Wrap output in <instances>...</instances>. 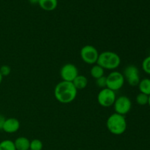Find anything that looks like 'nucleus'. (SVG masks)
Wrapping results in <instances>:
<instances>
[{"label": "nucleus", "mask_w": 150, "mask_h": 150, "mask_svg": "<svg viewBox=\"0 0 150 150\" xmlns=\"http://www.w3.org/2000/svg\"><path fill=\"white\" fill-rule=\"evenodd\" d=\"M38 4L45 11H53L58 5V0H39Z\"/></svg>", "instance_id": "nucleus-12"}, {"label": "nucleus", "mask_w": 150, "mask_h": 150, "mask_svg": "<svg viewBox=\"0 0 150 150\" xmlns=\"http://www.w3.org/2000/svg\"><path fill=\"white\" fill-rule=\"evenodd\" d=\"M125 81L122 73L119 71H112L106 76V88L114 92L120 90L124 85Z\"/></svg>", "instance_id": "nucleus-4"}, {"label": "nucleus", "mask_w": 150, "mask_h": 150, "mask_svg": "<svg viewBox=\"0 0 150 150\" xmlns=\"http://www.w3.org/2000/svg\"><path fill=\"white\" fill-rule=\"evenodd\" d=\"M148 105H149V107H150V95H149V100H148Z\"/></svg>", "instance_id": "nucleus-25"}, {"label": "nucleus", "mask_w": 150, "mask_h": 150, "mask_svg": "<svg viewBox=\"0 0 150 150\" xmlns=\"http://www.w3.org/2000/svg\"><path fill=\"white\" fill-rule=\"evenodd\" d=\"M90 75L96 80L99 78L104 76V69L98 64L92 66L90 70Z\"/></svg>", "instance_id": "nucleus-15"}, {"label": "nucleus", "mask_w": 150, "mask_h": 150, "mask_svg": "<svg viewBox=\"0 0 150 150\" xmlns=\"http://www.w3.org/2000/svg\"><path fill=\"white\" fill-rule=\"evenodd\" d=\"M95 84L98 87L100 88L101 89L107 87V82H106V77L103 76V77L99 78V79L95 80Z\"/></svg>", "instance_id": "nucleus-20"}, {"label": "nucleus", "mask_w": 150, "mask_h": 150, "mask_svg": "<svg viewBox=\"0 0 150 150\" xmlns=\"http://www.w3.org/2000/svg\"><path fill=\"white\" fill-rule=\"evenodd\" d=\"M29 150H30V149H29Z\"/></svg>", "instance_id": "nucleus-26"}, {"label": "nucleus", "mask_w": 150, "mask_h": 150, "mask_svg": "<svg viewBox=\"0 0 150 150\" xmlns=\"http://www.w3.org/2000/svg\"><path fill=\"white\" fill-rule=\"evenodd\" d=\"M99 54H100L97 48L91 45H84L81 49L80 52V55L82 60L88 64H97Z\"/></svg>", "instance_id": "nucleus-5"}, {"label": "nucleus", "mask_w": 150, "mask_h": 150, "mask_svg": "<svg viewBox=\"0 0 150 150\" xmlns=\"http://www.w3.org/2000/svg\"><path fill=\"white\" fill-rule=\"evenodd\" d=\"M0 150H16L14 142L9 139L0 142Z\"/></svg>", "instance_id": "nucleus-16"}, {"label": "nucleus", "mask_w": 150, "mask_h": 150, "mask_svg": "<svg viewBox=\"0 0 150 150\" xmlns=\"http://www.w3.org/2000/svg\"><path fill=\"white\" fill-rule=\"evenodd\" d=\"M14 144L16 150H29L30 141L27 138L21 136L15 140Z\"/></svg>", "instance_id": "nucleus-11"}, {"label": "nucleus", "mask_w": 150, "mask_h": 150, "mask_svg": "<svg viewBox=\"0 0 150 150\" xmlns=\"http://www.w3.org/2000/svg\"><path fill=\"white\" fill-rule=\"evenodd\" d=\"M115 113L125 116L128 114L132 108V102L127 96H120L116 99L114 104Z\"/></svg>", "instance_id": "nucleus-7"}, {"label": "nucleus", "mask_w": 150, "mask_h": 150, "mask_svg": "<svg viewBox=\"0 0 150 150\" xmlns=\"http://www.w3.org/2000/svg\"><path fill=\"white\" fill-rule=\"evenodd\" d=\"M106 127L108 131L116 136H120L123 134L127 130V124L125 116L121 114H111L106 121Z\"/></svg>", "instance_id": "nucleus-2"}, {"label": "nucleus", "mask_w": 150, "mask_h": 150, "mask_svg": "<svg viewBox=\"0 0 150 150\" xmlns=\"http://www.w3.org/2000/svg\"><path fill=\"white\" fill-rule=\"evenodd\" d=\"M43 147L42 142L39 139H33L30 142V150H42Z\"/></svg>", "instance_id": "nucleus-18"}, {"label": "nucleus", "mask_w": 150, "mask_h": 150, "mask_svg": "<svg viewBox=\"0 0 150 150\" xmlns=\"http://www.w3.org/2000/svg\"><path fill=\"white\" fill-rule=\"evenodd\" d=\"M116 99L115 92L108 88L102 89L98 95V103L104 108H108L114 105Z\"/></svg>", "instance_id": "nucleus-6"}, {"label": "nucleus", "mask_w": 150, "mask_h": 150, "mask_svg": "<svg viewBox=\"0 0 150 150\" xmlns=\"http://www.w3.org/2000/svg\"><path fill=\"white\" fill-rule=\"evenodd\" d=\"M148 100H149V96L143 93H139L136 98V103L140 105H147Z\"/></svg>", "instance_id": "nucleus-17"}, {"label": "nucleus", "mask_w": 150, "mask_h": 150, "mask_svg": "<svg viewBox=\"0 0 150 150\" xmlns=\"http://www.w3.org/2000/svg\"><path fill=\"white\" fill-rule=\"evenodd\" d=\"M97 64L104 70H115L121 64V58L115 52L104 51L99 54Z\"/></svg>", "instance_id": "nucleus-3"}, {"label": "nucleus", "mask_w": 150, "mask_h": 150, "mask_svg": "<svg viewBox=\"0 0 150 150\" xmlns=\"http://www.w3.org/2000/svg\"><path fill=\"white\" fill-rule=\"evenodd\" d=\"M125 80L127 81L129 85L132 86H138L140 82V76H139V70L138 67L135 65H128L125 68L124 73Z\"/></svg>", "instance_id": "nucleus-8"}, {"label": "nucleus", "mask_w": 150, "mask_h": 150, "mask_svg": "<svg viewBox=\"0 0 150 150\" xmlns=\"http://www.w3.org/2000/svg\"><path fill=\"white\" fill-rule=\"evenodd\" d=\"M72 83H73V85H74V86L76 88L77 90L83 89L87 86L88 79L86 76H83V75H79Z\"/></svg>", "instance_id": "nucleus-13"}, {"label": "nucleus", "mask_w": 150, "mask_h": 150, "mask_svg": "<svg viewBox=\"0 0 150 150\" xmlns=\"http://www.w3.org/2000/svg\"><path fill=\"white\" fill-rule=\"evenodd\" d=\"M29 2L32 4H38V2H39V0H29Z\"/></svg>", "instance_id": "nucleus-23"}, {"label": "nucleus", "mask_w": 150, "mask_h": 150, "mask_svg": "<svg viewBox=\"0 0 150 150\" xmlns=\"http://www.w3.org/2000/svg\"><path fill=\"white\" fill-rule=\"evenodd\" d=\"M10 73H11V68H10V66L4 64V65L0 67V73H1L3 77H6V76H9Z\"/></svg>", "instance_id": "nucleus-21"}, {"label": "nucleus", "mask_w": 150, "mask_h": 150, "mask_svg": "<svg viewBox=\"0 0 150 150\" xmlns=\"http://www.w3.org/2000/svg\"><path fill=\"white\" fill-rule=\"evenodd\" d=\"M6 119L4 118V116L2 114H0V130H2V127L3 125H4V121H5Z\"/></svg>", "instance_id": "nucleus-22"}, {"label": "nucleus", "mask_w": 150, "mask_h": 150, "mask_svg": "<svg viewBox=\"0 0 150 150\" xmlns=\"http://www.w3.org/2000/svg\"><path fill=\"white\" fill-rule=\"evenodd\" d=\"M78 76L79 70L77 67L71 63L65 64L60 70V76L64 81L73 82Z\"/></svg>", "instance_id": "nucleus-9"}, {"label": "nucleus", "mask_w": 150, "mask_h": 150, "mask_svg": "<svg viewBox=\"0 0 150 150\" xmlns=\"http://www.w3.org/2000/svg\"><path fill=\"white\" fill-rule=\"evenodd\" d=\"M139 89L141 93L145 94L146 95H150V79H144L140 81L139 83Z\"/></svg>", "instance_id": "nucleus-14"}, {"label": "nucleus", "mask_w": 150, "mask_h": 150, "mask_svg": "<svg viewBox=\"0 0 150 150\" xmlns=\"http://www.w3.org/2000/svg\"><path fill=\"white\" fill-rule=\"evenodd\" d=\"M142 69L146 74L150 75V55L146 57L142 62Z\"/></svg>", "instance_id": "nucleus-19"}, {"label": "nucleus", "mask_w": 150, "mask_h": 150, "mask_svg": "<svg viewBox=\"0 0 150 150\" xmlns=\"http://www.w3.org/2000/svg\"><path fill=\"white\" fill-rule=\"evenodd\" d=\"M20 128V122L16 118L6 119L3 125L2 130L7 133H14Z\"/></svg>", "instance_id": "nucleus-10"}, {"label": "nucleus", "mask_w": 150, "mask_h": 150, "mask_svg": "<svg viewBox=\"0 0 150 150\" xmlns=\"http://www.w3.org/2000/svg\"><path fill=\"white\" fill-rule=\"evenodd\" d=\"M78 90L72 82L60 81L54 88V97L56 100L63 104L73 102L77 96Z\"/></svg>", "instance_id": "nucleus-1"}, {"label": "nucleus", "mask_w": 150, "mask_h": 150, "mask_svg": "<svg viewBox=\"0 0 150 150\" xmlns=\"http://www.w3.org/2000/svg\"><path fill=\"white\" fill-rule=\"evenodd\" d=\"M2 79H3V76H1V74L0 73V84H1V82H2Z\"/></svg>", "instance_id": "nucleus-24"}]
</instances>
